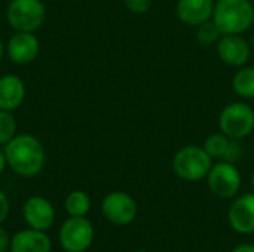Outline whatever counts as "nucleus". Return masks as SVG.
<instances>
[{
    "instance_id": "nucleus-18",
    "label": "nucleus",
    "mask_w": 254,
    "mask_h": 252,
    "mask_svg": "<svg viewBox=\"0 0 254 252\" xmlns=\"http://www.w3.org/2000/svg\"><path fill=\"white\" fill-rule=\"evenodd\" d=\"M91 208V199L85 192H71L65 198V211L70 217H85Z\"/></svg>"
},
{
    "instance_id": "nucleus-6",
    "label": "nucleus",
    "mask_w": 254,
    "mask_h": 252,
    "mask_svg": "<svg viewBox=\"0 0 254 252\" xmlns=\"http://www.w3.org/2000/svg\"><path fill=\"white\" fill-rule=\"evenodd\" d=\"M207 183L214 196L231 199L235 198L241 189V174L234 163L220 160L211 166L207 175Z\"/></svg>"
},
{
    "instance_id": "nucleus-22",
    "label": "nucleus",
    "mask_w": 254,
    "mask_h": 252,
    "mask_svg": "<svg viewBox=\"0 0 254 252\" xmlns=\"http://www.w3.org/2000/svg\"><path fill=\"white\" fill-rule=\"evenodd\" d=\"M9 199L6 198V195L0 190V223L6 220L7 214H9Z\"/></svg>"
},
{
    "instance_id": "nucleus-5",
    "label": "nucleus",
    "mask_w": 254,
    "mask_h": 252,
    "mask_svg": "<svg viewBox=\"0 0 254 252\" xmlns=\"http://www.w3.org/2000/svg\"><path fill=\"white\" fill-rule=\"evenodd\" d=\"M219 128L232 140L249 137L254 129V110L243 101L228 104L219 114Z\"/></svg>"
},
{
    "instance_id": "nucleus-4",
    "label": "nucleus",
    "mask_w": 254,
    "mask_h": 252,
    "mask_svg": "<svg viewBox=\"0 0 254 252\" xmlns=\"http://www.w3.org/2000/svg\"><path fill=\"white\" fill-rule=\"evenodd\" d=\"M7 24L15 31L33 33L46 19V9L42 0H12L6 9Z\"/></svg>"
},
{
    "instance_id": "nucleus-30",
    "label": "nucleus",
    "mask_w": 254,
    "mask_h": 252,
    "mask_svg": "<svg viewBox=\"0 0 254 252\" xmlns=\"http://www.w3.org/2000/svg\"><path fill=\"white\" fill-rule=\"evenodd\" d=\"M253 151H254V147H253Z\"/></svg>"
},
{
    "instance_id": "nucleus-11",
    "label": "nucleus",
    "mask_w": 254,
    "mask_h": 252,
    "mask_svg": "<svg viewBox=\"0 0 254 252\" xmlns=\"http://www.w3.org/2000/svg\"><path fill=\"white\" fill-rule=\"evenodd\" d=\"M40 43L33 33L16 31L7 42L6 50L12 62L18 65H27L39 55Z\"/></svg>"
},
{
    "instance_id": "nucleus-20",
    "label": "nucleus",
    "mask_w": 254,
    "mask_h": 252,
    "mask_svg": "<svg viewBox=\"0 0 254 252\" xmlns=\"http://www.w3.org/2000/svg\"><path fill=\"white\" fill-rule=\"evenodd\" d=\"M16 132L15 117L7 110H0V144H7Z\"/></svg>"
},
{
    "instance_id": "nucleus-9",
    "label": "nucleus",
    "mask_w": 254,
    "mask_h": 252,
    "mask_svg": "<svg viewBox=\"0 0 254 252\" xmlns=\"http://www.w3.org/2000/svg\"><path fill=\"white\" fill-rule=\"evenodd\" d=\"M250 45L241 34H223L217 42L219 58L231 67H243L250 59Z\"/></svg>"
},
{
    "instance_id": "nucleus-15",
    "label": "nucleus",
    "mask_w": 254,
    "mask_h": 252,
    "mask_svg": "<svg viewBox=\"0 0 254 252\" xmlns=\"http://www.w3.org/2000/svg\"><path fill=\"white\" fill-rule=\"evenodd\" d=\"M12 252H49L51 239L42 230H22L10 241Z\"/></svg>"
},
{
    "instance_id": "nucleus-2",
    "label": "nucleus",
    "mask_w": 254,
    "mask_h": 252,
    "mask_svg": "<svg viewBox=\"0 0 254 252\" xmlns=\"http://www.w3.org/2000/svg\"><path fill=\"white\" fill-rule=\"evenodd\" d=\"M223 34H243L254 24V6L250 0H217L211 16Z\"/></svg>"
},
{
    "instance_id": "nucleus-26",
    "label": "nucleus",
    "mask_w": 254,
    "mask_h": 252,
    "mask_svg": "<svg viewBox=\"0 0 254 252\" xmlns=\"http://www.w3.org/2000/svg\"><path fill=\"white\" fill-rule=\"evenodd\" d=\"M3 52H4V46H3V42H1V39H0V59H1V56H3Z\"/></svg>"
},
{
    "instance_id": "nucleus-17",
    "label": "nucleus",
    "mask_w": 254,
    "mask_h": 252,
    "mask_svg": "<svg viewBox=\"0 0 254 252\" xmlns=\"http://www.w3.org/2000/svg\"><path fill=\"white\" fill-rule=\"evenodd\" d=\"M232 144V138L225 135L223 132H216L207 137L204 141V150L210 154L211 159L223 160L228 154V150Z\"/></svg>"
},
{
    "instance_id": "nucleus-27",
    "label": "nucleus",
    "mask_w": 254,
    "mask_h": 252,
    "mask_svg": "<svg viewBox=\"0 0 254 252\" xmlns=\"http://www.w3.org/2000/svg\"><path fill=\"white\" fill-rule=\"evenodd\" d=\"M252 189H253V193H254V171H253V174H252Z\"/></svg>"
},
{
    "instance_id": "nucleus-12",
    "label": "nucleus",
    "mask_w": 254,
    "mask_h": 252,
    "mask_svg": "<svg viewBox=\"0 0 254 252\" xmlns=\"http://www.w3.org/2000/svg\"><path fill=\"white\" fill-rule=\"evenodd\" d=\"M24 218L27 224L34 229V230H46L52 226L55 212L49 201L40 196H33L30 198L22 208Z\"/></svg>"
},
{
    "instance_id": "nucleus-7",
    "label": "nucleus",
    "mask_w": 254,
    "mask_h": 252,
    "mask_svg": "<svg viewBox=\"0 0 254 252\" xmlns=\"http://www.w3.org/2000/svg\"><path fill=\"white\" fill-rule=\"evenodd\" d=\"M94 241V227L85 217L68 218L60 232V242L67 252H85Z\"/></svg>"
},
{
    "instance_id": "nucleus-21",
    "label": "nucleus",
    "mask_w": 254,
    "mask_h": 252,
    "mask_svg": "<svg viewBox=\"0 0 254 252\" xmlns=\"http://www.w3.org/2000/svg\"><path fill=\"white\" fill-rule=\"evenodd\" d=\"M124 3L125 7L135 15H141L147 12L152 6V0H124Z\"/></svg>"
},
{
    "instance_id": "nucleus-8",
    "label": "nucleus",
    "mask_w": 254,
    "mask_h": 252,
    "mask_svg": "<svg viewBox=\"0 0 254 252\" xmlns=\"http://www.w3.org/2000/svg\"><path fill=\"white\" fill-rule=\"evenodd\" d=\"M103 215L116 226H128L137 217V203L125 192L109 193L101 205Z\"/></svg>"
},
{
    "instance_id": "nucleus-24",
    "label": "nucleus",
    "mask_w": 254,
    "mask_h": 252,
    "mask_svg": "<svg viewBox=\"0 0 254 252\" xmlns=\"http://www.w3.org/2000/svg\"><path fill=\"white\" fill-rule=\"evenodd\" d=\"M232 252H254V245L252 244H243V245H238L235 247Z\"/></svg>"
},
{
    "instance_id": "nucleus-25",
    "label": "nucleus",
    "mask_w": 254,
    "mask_h": 252,
    "mask_svg": "<svg viewBox=\"0 0 254 252\" xmlns=\"http://www.w3.org/2000/svg\"><path fill=\"white\" fill-rule=\"evenodd\" d=\"M7 165V162H6V156H4V151L3 150H0V174L4 171V166Z\"/></svg>"
},
{
    "instance_id": "nucleus-3",
    "label": "nucleus",
    "mask_w": 254,
    "mask_h": 252,
    "mask_svg": "<svg viewBox=\"0 0 254 252\" xmlns=\"http://www.w3.org/2000/svg\"><path fill=\"white\" fill-rule=\"evenodd\" d=\"M213 166V159L199 146L182 147L173 159V168L179 178L185 181H201L207 178Z\"/></svg>"
},
{
    "instance_id": "nucleus-14",
    "label": "nucleus",
    "mask_w": 254,
    "mask_h": 252,
    "mask_svg": "<svg viewBox=\"0 0 254 252\" xmlns=\"http://www.w3.org/2000/svg\"><path fill=\"white\" fill-rule=\"evenodd\" d=\"M25 98V85L22 79L13 74L0 77V110H16Z\"/></svg>"
},
{
    "instance_id": "nucleus-13",
    "label": "nucleus",
    "mask_w": 254,
    "mask_h": 252,
    "mask_svg": "<svg viewBox=\"0 0 254 252\" xmlns=\"http://www.w3.org/2000/svg\"><path fill=\"white\" fill-rule=\"evenodd\" d=\"M214 3V0H179L176 13L182 22L198 27L202 22L211 19Z\"/></svg>"
},
{
    "instance_id": "nucleus-16",
    "label": "nucleus",
    "mask_w": 254,
    "mask_h": 252,
    "mask_svg": "<svg viewBox=\"0 0 254 252\" xmlns=\"http://www.w3.org/2000/svg\"><path fill=\"white\" fill-rule=\"evenodd\" d=\"M232 88L235 94L244 100H253L254 98V67H243L240 68L234 79H232Z\"/></svg>"
},
{
    "instance_id": "nucleus-29",
    "label": "nucleus",
    "mask_w": 254,
    "mask_h": 252,
    "mask_svg": "<svg viewBox=\"0 0 254 252\" xmlns=\"http://www.w3.org/2000/svg\"><path fill=\"white\" fill-rule=\"evenodd\" d=\"M134 252H149V251H143V250H140V251H134Z\"/></svg>"
},
{
    "instance_id": "nucleus-28",
    "label": "nucleus",
    "mask_w": 254,
    "mask_h": 252,
    "mask_svg": "<svg viewBox=\"0 0 254 252\" xmlns=\"http://www.w3.org/2000/svg\"><path fill=\"white\" fill-rule=\"evenodd\" d=\"M252 45L254 46V33H253V36H252Z\"/></svg>"
},
{
    "instance_id": "nucleus-1",
    "label": "nucleus",
    "mask_w": 254,
    "mask_h": 252,
    "mask_svg": "<svg viewBox=\"0 0 254 252\" xmlns=\"http://www.w3.org/2000/svg\"><path fill=\"white\" fill-rule=\"evenodd\" d=\"M6 162L13 172L21 177L37 175L46 162V151L39 138L30 134L15 135L4 144Z\"/></svg>"
},
{
    "instance_id": "nucleus-23",
    "label": "nucleus",
    "mask_w": 254,
    "mask_h": 252,
    "mask_svg": "<svg viewBox=\"0 0 254 252\" xmlns=\"http://www.w3.org/2000/svg\"><path fill=\"white\" fill-rule=\"evenodd\" d=\"M9 247H10L9 236H7V233H6V230L0 227V252H4Z\"/></svg>"
},
{
    "instance_id": "nucleus-19",
    "label": "nucleus",
    "mask_w": 254,
    "mask_h": 252,
    "mask_svg": "<svg viewBox=\"0 0 254 252\" xmlns=\"http://www.w3.org/2000/svg\"><path fill=\"white\" fill-rule=\"evenodd\" d=\"M220 37H222V33L219 31V28L216 27L213 19L202 22L196 28V39L204 46H211V45L217 43Z\"/></svg>"
},
{
    "instance_id": "nucleus-10",
    "label": "nucleus",
    "mask_w": 254,
    "mask_h": 252,
    "mask_svg": "<svg viewBox=\"0 0 254 252\" xmlns=\"http://www.w3.org/2000/svg\"><path fill=\"white\" fill-rule=\"evenodd\" d=\"M228 221L240 235L254 233V193H244L232 202Z\"/></svg>"
}]
</instances>
